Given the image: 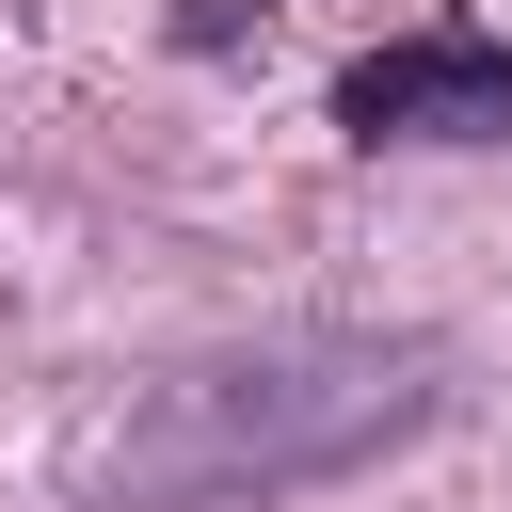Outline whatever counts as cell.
Instances as JSON below:
<instances>
[{
    "label": "cell",
    "instance_id": "cell-1",
    "mask_svg": "<svg viewBox=\"0 0 512 512\" xmlns=\"http://www.w3.org/2000/svg\"><path fill=\"white\" fill-rule=\"evenodd\" d=\"M448 416V336L416 320H256L112 384L64 448V512H288L368 480Z\"/></svg>",
    "mask_w": 512,
    "mask_h": 512
},
{
    "label": "cell",
    "instance_id": "cell-2",
    "mask_svg": "<svg viewBox=\"0 0 512 512\" xmlns=\"http://www.w3.org/2000/svg\"><path fill=\"white\" fill-rule=\"evenodd\" d=\"M336 128H352V144H496V128H512V48H496L480 16L384 32V48L336 80Z\"/></svg>",
    "mask_w": 512,
    "mask_h": 512
}]
</instances>
